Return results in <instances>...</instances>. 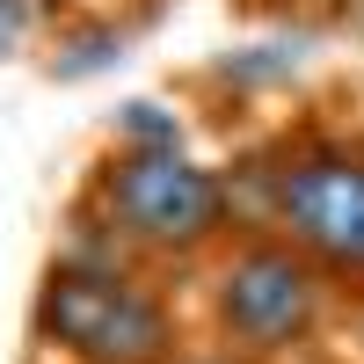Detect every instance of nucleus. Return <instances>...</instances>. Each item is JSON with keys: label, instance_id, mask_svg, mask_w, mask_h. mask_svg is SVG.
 <instances>
[{"label": "nucleus", "instance_id": "1", "mask_svg": "<svg viewBox=\"0 0 364 364\" xmlns=\"http://www.w3.org/2000/svg\"><path fill=\"white\" fill-rule=\"evenodd\" d=\"M87 248H109L139 269H197L248 226L240 182L182 154V139H117L80 197Z\"/></svg>", "mask_w": 364, "mask_h": 364}, {"label": "nucleus", "instance_id": "2", "mask_svg": "<svg viewBox=\"0 0 364 364\" xmlns=\"http://www.w3.org/2000/svg\"><path fill=\"white\" fill-rule=\"evenodd\" d=\"M190 343L175 291L109 248H66L29 291V357L37 364H168Z\"/></svg>", "mask_w": 364, "mask_h": 364}, {"label": "nucleus", "instance_id": "3", "mask_svg": "<svg viewBox=\"0 0 364 364\" xmlns=\"http://www.w3.org/2000/svg\"><path fill=\"white\" fill-rule=\"evenodd\" d=\"M336 314V284L269 226H240L219 255L197 262V336L255 364H299L328 350Z\"/></svg>", "mask_w": 364, "mask_h": 364}, {"label": "nucleus", "instance_id": "4", "mask_svg": "<svg viewBox=\"0 0 364 364\" xmlns=\"http://www.w3.org/2000/svg\"><path fill=\"white\" fill-rule=\"evenodd\" d=\"M248 226H269L306 255L336 299H364V146L357 139H284L255 161Z\"/></svg>", "mask_w": 364, "mask_h": 364}, {"label": "nucleus", "instance_id": "5", "mask_svg": "<svg viewBox=\"0 0 364 364\" xmlns=\"http://www.w3.org/2000/svg\"><path fill=\"white\" fill-rule=\"evenodd\" d=\"M37 0H0V58H15L22 44H29V29H37Z\"/></svg>", "mask_w": 364, "mask_h": 364}, {"label": "nucleus", "instance_id": "6", "mask_svg": "<svg viewBox=\"0 0 364 364\" xmlns=\"http://www.w3.org/2000/svg\"><path fill=\"white\" fill-rule=\"evenodd\" d=\"M240 8H248V15H299V22H314V15H350L357 8V0H240Z\"/></svg>", "mask_w": 364, "mask_h": 364}, {"label": "nucleus", "instance_id": "7", "mask_svg": "<svg viewBox=\"0 0 364 364\" xmlns=\"http://www.w3.org/2000/svg\"><path fill=\"white\" fill-rule=\"evenodd\" d=\"M328 343H336L350 364H364V299H350V306L336 314V336H328Z\"/></svg>", "mask_w": 364, "mask_h": 364}, {"label": "nucleus", "instance_id": "8", "mask_svg": "<svg viewBox=\"0 0 364 364\" xmlns=\"http://www.w3.org/2000/svg\"><path fill=\"white\" fill-rule=\"evenodd\" d=\"M168 364H255V357H240V350H226V343H204V336H190Z\"/></svg>", "mask_w": 364, "mask_h": 364}]
</instances>
